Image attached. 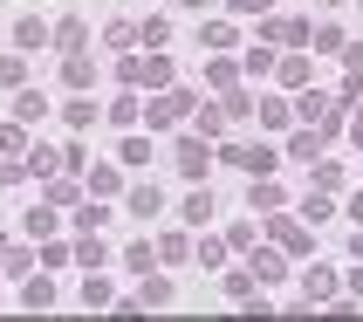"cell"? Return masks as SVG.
I'll return each instance as SVG.
<instances>
[{"instance_id":"15","label":"cell","mask_w":363,"mask_h":322,"mask_svg":"<svg viewBox=\"0 0 363 322\" xmlns=\"http://www.w3.org/2000/svg\"><path fill=\"white\" fill-rule=\"evenodd\" d=\"M192 117H199V138H226V103H192Z\"/></svg>"},{"instance_id":"33","label":"cell","mask_w":363,"mask_h":322,"mask_svg":"<svg viewBox=\"0 0 363 322\" xmlns=\"http://www.w3.org/2000/svg\"><path fill=\"white\" fill-rule=\"evenodd\" d=\"M123 267H130V274H151V267H158V247H130V254H123Z\"/></svg>"},{"instance_id":"3","label":"cell","mask_w":363,"mask_h":322,"mask_svg":"<svg viewBox=\"0 0 363 322\" xmlns=\"http://www.w3.org/2000/svg\"><path fill=\"white\" fill-rule=\"evenodd\" d=\"M192 89H172V96H158V103H144V123H151V131H172V123H185L192 117Z\"/></svg>"},{"instance_id":"45","label":"cell","mask_w":363,"mask_h":322,"mask_svg":"<svg viewBox=\"0 0 363 322\" xmlns=\"http://www.w3.org/2000/svg\"><path fill=\"white\" fill-rule=\"evenodd\" d=\"M14 179H28V172H21V158H0V185H14Z\"/></svg>"},{"instance_id":"42","label":"cell","mask_w":363,"mask_h":322,"mask_svg":"<svg viewBox=\"0 0 363 322\" xmlns=\"http://www.w3.org/2000/svg\"><path fill=\"white\" fill-rule=\"evenodd\" d=\"M254 240H261V226H233L226 233V247H240V254H254Z\"/></svg>"},{"instance_id":"28","label":"cell","mask_w":363,"mask_h":322,"mask_svg":"<svg viewBox=\"0 0 363 322\" xmlns=\"http://www.w3.org/2000/svg\"><path fill=\"white\" fill-rule=\"evenodd\" d=\"M28 151V123H0V158H21Z\"/></svg>"},{"instance_id":"44","label":"cell","mask_w":363,"mask_h":322,"mask_svg":"<svg viewBox=\"0 0 363 322\" xmlns=\"http://www.w3.org/2000/svg\"><path fill=\"white\" fill-rule=\"evenodd\" d=\"M233 76H240V62H233V55L213 62V82H220V89H233Z\"/></svg>"},{"instance_id":"16","label":"cell","mask_w":363,"mask_h":322,"mask_svg":"<svg viewBox=\"0 0 363 322\" xmlns=\"http://www.w3.org/2000/svg\"><path fill=\"white\" fill-rule=\"evenodd\" d=\"M21 309H55V282H41V274H21Z\"/></svg>"},{"instance_id":"21","label":"cell","mask_w":363,"mask_h":322,"mask_svg":"<svg viewBox=\"0 0 363 322\" xmlns=\"http://www.w3.org/2000/svg\"><path fill=\"white\" fill-rule=\"evenodd\" d=\"M103 117L117 123V131H130V123H138V117H144V103H138V89H123V96H117V103H110V110H103Z\"/></svg>"},{"instance_id":"19","label":"cell","mask_w":363,"mask_h":322,"mask_svg":"<svg viewBox=\"0 0 363 322\" xmlns=\"http://www.w3.org/2000/svg\"><path fill=\"white\" fill-rule=\"evenodd\" d=\"M254 117H261L267 131H288V123H295V110H288V96H261V103H254Z\"/></svg>"},{"instance_id":"25","label":"cell","mask_w":363,"mask_h":322,"mask_svg":"<svg viewBox=\"0 0 363 322\" xmlns=\"http://www.w3.org/2000/svg\"><path fill=\"white\" fill-rule=\"evenodd\" d=\"M130 213H138V220L164 213V192H158V185H138V192H130Z\"/></svg>"},{"instance_id":"1","label":"cell","mask_w":363,"mask_h":322,"mask_svg":"<svg viewBox=\"0 0 363 322\" xmlns=\"http://www.w3.org/2000/svg\"><path fill=\"white\" fill-rule=\"evenodd\" d=\"M117 76H123V89H164V82H172V62H164V48H151V55H123Z\"/></svg>"},{"instance_id":"39","label":"cell","mask_w":363,"mask_h":322,"mask_svg":"<svg viewBox=\"0 0 363 322\" xmlns=\"http://www.w3.org/2000/svg\"><path fill=\"white\" fill-rule=\"evenodd\" d=\"M103 41H110V48H130V41H138V21H110V35H103Z\"/></svg>"},{"instance_id":"29","label":"cell","mask_w":363,"mask_h":322,"mask_svg":"<svg viewBox=\"0 0 363 322\" xmlns=\"http://www.w3.org/2000/svg\"><path fill=\"white\" fill-rule=\"evenodd\" d=\"M274 62H281V55H274V48H267V41H261V48H247V55H240V69H247V76H267Z\"/></svg>"},{"instance_id":"22","label":"cell","mask_w":363,"mask_h":322,"mask_svg":"<svg viewBox=\"0 0 363 322\" xmlns=\"http://www.w3.org/2000/svg\"><path fill=\"white\" fill-rule=\"evenodd\" d=\"M82 179H89V192H117L123 172H117V165H82Z\"/></svg>"},{"instance_id":"9","label":"cell","mask_w":363,"mask_h":322,"mask_svg":"<svg viewBox=\"0 0 363 322\" xmlns=\"http://www.w3.org/2000/svg\"><path fill=\"white\" fill-rule=\"evenodd\" d=\"M213 213H220V199H213L206 185H199V192H185V206H179V220H185V226H213Z\"/></svg>"},{"instance_id":"26","label":"cell","mask_w":363,"mask_h":322,"mask_svg":"<svg viewBox=\"0 0 363 322\" xmlns=\"http://www.w3.org/2000/svg\"><path fill=\"white\" fill-rule=\"evenodd\" d=\"M76 192H82L76 179H62V172H48V206H55V213H62V206H76Z\"/></svg>"},{"instance_id":"5","label":"cell","mask_w":363,"mask_h":322,"mask_svg":"<svg viewBox=\"0 0 363 322\" xmlns=\"http://www.w3.org/2000/svg\"><path fill=\"white\" fill-rule=\"evenodd\" d=\"M336 138V123H302L295 138H288V158L295 165H308V158H323V144Z\"/></svg>"},{"instance_id":"31","label":"cell","mask_w":363,"mask_h":322,"mask_svg":"<svg viewBox=\"0 0 363 322\" xmlns=\"http://www.w3.org/2000/svg\"><path fill=\"white\" fill-rule=\"evenodd\" d=\"M226 14H240V21H261V14H274V0H220Z\"/></svg>"},{"instance_id":"24","label":"cell","mask_w":363,"mask_h":322,"mask_svg":"<svg viewBox=\"0 0 363 322\" xmlns=\"http://www.w3.org/2000/svg\"><path fill=\"white\" fill-rule=\"evenodd\" d=\"M21 226H28V233H35V240H48V233H55V206H28V220H21Z\"/></svg>"},{"instance_id":"4","label":"cell","mask_w":363,"mask_h":322,"mask_svg":"<svg viewBox=\"0 0 363 322\" xmlns=\"http://www.w3.org/2000/svg\"><path fill=\"white\" fill-rule=\"evenodd\" d=\"M172 165H179L192 185H199L206 172H213V144H206V138H179V144H172Z\"/></svg>"},{"instance_id":"23","label":"cell","mask_w":363,"mask_h":322,"mask_svg":"<svg viewBox=\"0 0 363 322\" xmlns=\"http://www.w3.org/2000/svg\"><path fill=\"white\" fill-rule=\"evenodd\" d=\"M308 179L323 185V192H343V165H329V158H308Z\"/></svg>"},{"instance_id":"40","label":"cell","mask_w":363,"mask_h":322,"mask_svg":"<svg viewBox=\"0 0 363 322\" xmlns=\"http://www.w3.org/2000/svg\"><path fill=\"white\" fill-rule=\"evenodd\" d=\"M164 35H172L164 21H138V41H144V48H164Z\"/></svg>"},{"instance_id":"2","label":"cell","mask_w":363,"mask_h":322,"mask_svg":"<svg viewBox=\"0 0 363 322\" xmlns=\"http://www.w3.org/2000/svg\"><path fill=\"white\" fill-rule=\"evenodd\" d=\"M213 158H220V165H240L247 179H267V172H281V151H274V144H220Z\"/></svg>"},{"instance_id":"48","label":"cell","mask_w":363,"mask_h":322,"mask_svg":"<svg viewBox=\"0 0 363 322\" xmlns=\"http://www.w3.org/2000/svg\"><path fill=\"white\" fill-rule=\"evenodd\" d=\"M350 220H357V226H363V192H357V199H350Z\"/></svg>"},{"instance_id":"41","label":"cell","mask_w":363,"mask_h":322,"mask_svg":"<svg viewBox=\"0 0 363 322\" xmlns=\"http://www.w3.org/2000/svg\"><path fill=\"white\" fill-rule=\"evenodd\" d=\"M76 261H82V267L103 261V240H96V233H82V240H76Z\"/></svg>"},{"instance_id":"13","label":"cell","mask_w":363,"mask_h":322,"mask_svg":"<svg viewBox=\"0 0 363 322\" xmlns=\"http://www.w3.org/2000/svg\"><path fill=\"white\" fill-rule=\"evenodd\" d=\"M96 117H103V110H96V103H89V89H76V96L62 103V123H69V131H89V123H96Z\"/></svg>"},{"instance_id":"14","label":"cell","mask_w":363,"mask_h":322,"mask_svg":"<svg viewBox=\"0 0 363 322\" xmlns=\"http://www.w3.org/2000/svg\"><path fill=\"white\" fill-rule=\"evenodd\" d=\"M308 302H336V274H329V267H308L302 302H295V309H308Z\"/></svg>"},{"instance_id":"12","label":"cell","mask_w":363,"mask_h":322,"mask_svg":"<svg viewBox=\"0 0 363 322\" xmlns=\"http://www.w3.org/2000/svg\"><path fill=\"white\" fill-rule=\"evenodd\" d=\"M21 172H28V179H48V172H62V151H55V144H28Z\"/></svg>"},{"instance_id":"43","label":"cell","mask_w":363,"mask_h":322,"mask_svg":"<svg viewBox=\"0 0 363 322\" xmlns=\"http://www.w3.org/2000/svg\"><path fill=\"white\" fill-rule=\"evenodd\" d=\"M199 41H206V48H226V41H233V28H226V21H206V35H199Z\"/></svg>"},{"instance_id":"37","label":"cell","mask_w":363,"mask_h":322,"mask_svg":"<svg viewBox=\"0 0 363 322\" xmlns=\"http://www.w3.org/2000/svg\"><path fill=\"white\" fill-rule=\"evenodd\" d=\"M117 165H151V144H144V138H123V151H117Z\"/></svg>"},{"instance_id":"51","label":"cell","mask_w":363,"mask_h":322,"mask_svg":"<svg viewBox=\"0 0 363 322\" xmlns=\"http://www.w3.org/2000/svg\"><path fill=\"white\" fill-rule=\"evenodd\" d=\"M323 7H343V0H323Z\"/></svg>"},{"instance_id":"18","label":"cell","mask_w":363,"mask_h":322,"mask_svg":"<svg viewBox=\"0 0 363 322\" xmlns=\"http://www.w3.org/2000/svg\"><path fill=\"white\" fill-rule=\"evenodd\" d=\"M14 48H48V21H41V14H21L14 21Z\"/></svg>"},{"instance_id":"34","label":"cell","mask_w":363,"mask_h":322,"mask_svg":"<svg viewBox=\"0 0 363 322\" xmlns=\"http://www.w3.org/2000/svg\"><path fill=\"white\" fill-rule=\"evenodd\" d=\"M0 261H7V274H14V282H21V274H35V254H28V247H7Z\"/></svg>"},{"instance_id":"50","label":"cell","mask_w":363,"mask_h":322,"mask_svg":"<svg viewBox=\"0 0 363 322\" xmlns=\"http://www.w3.org/2000/svg\"><path fill=\"white\" fill-rule=\"evenodd\" d=\"M179 7H192V14H199V7H213V0H179Z\"/></svg>"},{"instance_id":"17","label":"cell","mask_w":363,"mask_h":322,"mask_svg":"<svg viewBox=\"0 0 363 322\" xmlns=\"http://www.w3.org/2000/svg\"><path fill=\"white\" fill-rule=\"evenodd\" d=\"M48 41H55L62 55H76L82 41H89V28H82V14H69V21H62V28H48Z\"/></svg>"},{"instance_id":"11","label":"cell","mask_w":363,"mask_h":322,"mask_svg":"<svg viewBox=\"0 0 363 322\" xmlns=\"http://www.w3.org/2000/svg\"><path fill=\"white\" fill-rule=\"evenodd\" d=\"M130 302H138V309H164V302H172V282L151 267V274H138V295H130Z\"/></svg>"},{"instance_id":"10","label":"cell","mask_w":363,"mask_h":322,"mask_svg":"<svg viewBox=\"0 0 363 322\" xmlns=\"http://www.w3.org/2000/svg\"><path fill=\"white\" fill-rule=\"evenodd\" d=\"M41 117H48V96H41V89H28V82H21V89H14V123H28V131H35Z\"/></svg>"},{"instance_id":"47","label":"cell","mask_w":363,"mask_h":322,"mask_svg":"<svg viewBox=\"0 0 363 322\" xmlns=\"http://www.w3.org/2000/svg\"><path fill=\"white\" fill-rule=\"evenodd\" d=\"M350 254H357V261H363V226H357V233H350Z\"/></svg>"},{"instance_id":"49","label":"cell","mask_w":363,"mask_h":322,"mask_svg":"<svg viewBox=\"0 0 363 322\" xmlns=\"http://www.w3.org/2000/svg\"><path fill=\"white\" fill-rule=\"evenodd\" d=\"M350 138H357V144H363V110H357V123H350Z\"/></svg>"},{"instance_id":"6","label":"cell","mask_w":363,"mask_h":322,"mask_svg":"<svg viewBox=\"0 0 363 322\" xmlns=\"http://www.w3.org/2000/svg\"><path fill=\"white\" fill-rule=\"evenodd\" d=\"M329 110H343V103L323 96V89H302V96H295V123H336Z\"/></svg>"},{"instance_id":"46","label":"cell","mask_w":363,"mask_h":322,"mask_svg":"<svg viewBox=\"0 0 363 322\" xmlns=\"http://www.w3.org/2000/svg\"><path fill=\"white\" fill-rule=\"evenodd\" d=\"M350 295H357V302H363V267H357V274H350Z\"/></svg>"},{"instance_id":"7","label":"cell","mask_w":363,"mask_h":322,"mask_svg":"<svg viewBox=\"0 0 363 322\" xmlns=\"http://www.w3.org/2000/svg\"><path fill=\"white\" fill-rule=\"evenodd\" d=\"M267 240H274V247H288V254H302V247H308V233H302V220H288V213H267Z\"/></svg>"},{"instance_id":"30","label":"cell","mask_w":363,"mask_h":322,"mask_svg":"<svg viewBox=\"0 0 363 322\" xmlns=\"http://www.w3.org/2000/svg\"><path fill=\"white\" fill-rule=\"evenodd\" d=\"M21 82H28V62L14 48V55H0V89H21Z\"/></svg>"},{"instance_id":"35","label":"cell","mask_w":363,"mask_h":322,"mask_svg":"<svg viewBox=\"0 0 363 322\" xmlns=\"http://www.w3.org/2000/svg\"><path fill=\"white\" fill-rule=\"evenodd\" d=\"M185 254H192V240H185V233H164V240H158V261H185Z\"/></svg>"},{"instance_id":"8","label":"cell","mask_w":363,"mask_h":322,"mask_svg":"<svg viewBox=\"0 0 363 322\" xmlns=\"http://www.w3.org/2000/svg\"><path fill=\"white\" fill-rule=\"evenodd\" d=\"M62 82H69V89H96V62H89V48L62 55Z\"/></svg>"},{"instance_id":"36","label":"cell","mask_w":363,"mask_h":322,"mask_svg":"<svg viewBox=\"0 0 363 322\" xmlns=\"http://www.w3.org/2000/svg\"><path fill=\"white\" fill-rule=\"evenodd\" d=\"M117 295H110V282H82V309H110Z\"/></svg>"},{"instance_id":"32","label":"cell","mask_w":363,"mask_h":322,"mask_svg":"<svg viewBox=\"0 0 363 322\" xmlns=\"http://www.w3.org/2000/svg\"><path fill=\"white\" fill-rule=\"evenodd\" d=\"M308 48H323V55H343L350 41H343V28H315V35H308Z\"/></svg>"},{"instance_id":"20","label":"cell","mask_w":363,"mask_h":322,"mask_svg":"<svg viewBox=\"0 0 363 322\" xmlns=\"http://www.w3.org/2000/svg\"><path fill=\"white\" fill-rule=\"evenodd\" d=\"M247 206H261V213H281V185H274V172L247 185Z\"/></svg>"},{"instance_id":"38","label":"cell","mask_w":363,"mask_h":322,"mask_svg":"<svg viewBox=\"0 0 363 322\" xmlns=\"http://www.w3.org/2000/svg\"><path fill=\"white\" fill-rule=\"evenodd\" d=\"M254 282H281V254H254Z\"/></svg>"},{"instance_id":"27","label":"cell","mask_w":363,"mask_h":322,"mask_svg":"<svg viewBox=\"0 0 363 322\" xmlns=\"http://www.w3.org/2000/svg\"><path fill=\"white\" fill-rule=\"evenodd\" d=\"M274 69H281V89H302L308 82V55H281Z\"/></svg>"}]
</instances>
